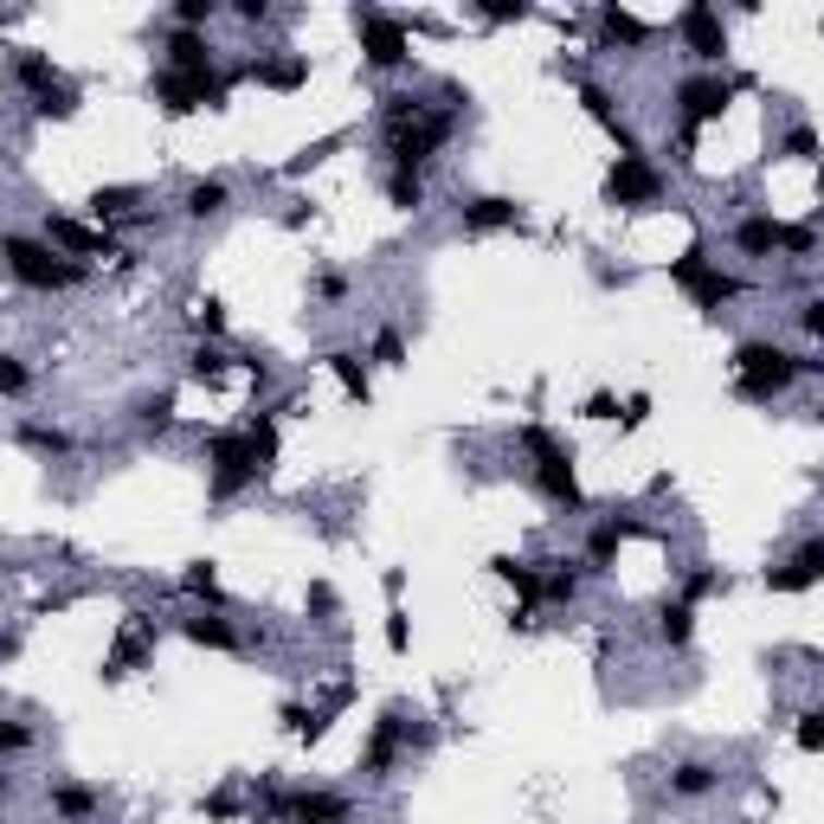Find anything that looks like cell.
Listing matches in <instances>:
<instances>
[{
  "mask_svg": "<svg viewBox=\"0 0 824 824\" xmlns=\"http://www.w3.org/2000/svg\"><path fill=\"white\" fill-rule=\"evenodd\" d=\"M670 792H683V799H702V792H715V766H708V760H683V766L670 773Z\"/></svg>",
  "mask_w": 824,
  "mask_h": 824,
  "instance_id": "4316f807",
  "label": "cell"
},
{
  "mask_svg": "<svg viewBox=\"0 0 824 824\" xmlns=\"http://www.w3.org/2000/svg\"><path fill=\"white\" fill-rule=\"evenodd\" d=\"M677 33L689 39V52L702 59V65H715V59H728V26H722V13L715 7H683V20H677Z\"/></svg>",
  "mask_w": 824,
  "mask_h": 824,
  "instance_id": "7c38bea8",
  "label": "cell"
},
{
  "mask_svg": "<svg viewBox=\"0 0 824 824\" xmlns=\"http://www.w3.org/2000/svg\"><path fill=\"white\" fill-rule=\"evenodd\" d=\"M33 748V728L26 722H0V754H26Z\"/></svg>",
  "mask_w": 824,
  "mask_h": 824,
  "instance_id": "c3c4849f",
  "label": "cell"
},
{
  "mask_svg": "<svg viewBox=\"0 0 824 824\" xmlns=\"http://www.w3.org/2000/svg\"><path fill=\"white\" fill-rule=\"evenodd\" d=\"M387 201L400 206V213L425 206V181H419V174H407V168H393V174H387Z\"/></svg>",
  "mask_w": 824,
  "mask_h": 824,
  "instance_id": "d6a6232c",
  "label": "cell"
},
{
  "mask_svg": "<svg viewBox=\"0 0 824 824\" xmlns=\"http://www.w3.org/2000/svg\"><path fill=\"white\" fill-rule=\"evenodd\" d=\"M283 819L296 824H348V799L342 792H283V799H271Z\"/></svg>",
  "mask_w": 824,
  "mask_h": 824,
  "instance_id": "9a60e30c",
  "label": "cell"
},
{
  "mask_svg": "<svg viewBox=\"0 0 824 824\" xmlns=\"http://www.w3.org/2000/svg\"><path fill=\"white\" fill-rule=\"evenodd\" d=\"M336 142H342V136H323V142H316V148H303V155L290 161V174H303V168H316V161H329V155H336Z\"/></svg>",
  "mask_w": 824,
  "mask_h": 824,
  "instance_id": "f907efd6",
  "label": "cell"
},
{
  "mask_svg": "<svg viewBox=\"0 0 824 824\" xmlns=\"http://www.w3.org/2000/svg\"><path fill=\"white\" fill-rule=\"evenodd\" d=\"M142 432H168L174 425V393H155V400H142Z\"/></svg>",
  "mask_w": 824,
  "mask_h": 824,
  "instance_id": "f35d334b",
  "label": "cell"
},
{
  "mask_svg": "<svg viewBox=\"0 0 824 824\" xmlns=\"http://www.w3.org/2000/svg\"><path fill=\"white\" fill-rule=\"evenodd\" d=\"M0 799H7V786H0Z\"/></svg>",
  "mask_w": 824,
  "mask_h": 824,
  "instance_id": "6125c7cd",
  "label": "cell"
},
{
  "mask_svg": "<svg viewBox=\"0 0 824 824\" xmlns=\"http://www.w3.org/2000/svg\"><path fill=\"white\" fill-rule=\"evenodd\" d=\"M136 206H142L136 187H97V194H90V213H97V219H123V213H136Z\"/></svg>",
  "mask_w": 824,
  "mask_h": 824,
  "instance_id": "f1b7e54d",
  "label": "cell"
},
{
  "mask_svg": "<svg viewBox=\"0 0 824 824\" xmlns=\"http://www.w3.org/2000/svg\"><path fill=\"white\" fill-rule=\"evenodd\" d=\"M316 296H329V303H336V296H348V277H342V271L316 277Z\"/></svg>",
  "mask_w": 824,
  "mask_h": 824,
  "instance_id": "11a10c76",
  "label": "cell"
},
{
  "mask_svg": "<svg viewBox=\"0 0 824 824\" xmlns=\"http://www.w3.org/2000/svg\"><path fill=\"white\" fill-rule=\"evenodd\" d=\"M819 573H824V542H805L786 567H766V586L773 593H805V586H819Z\"/></svg>",
  "mask_w": 824,
  "mask_h": 824,
  "instance_id": "2e32d148",
  "label": "cell"
},
{
  "mask_svg": "<svg viewBox=\"0 0 824 824\" xmlns=\"http://www.w3.org/2000/svg\"><path fill=\"white\" fill-rule=\"evenodd\" d=\"M245 77H258V84H271V90H296V84H310V59H303V52H277V59H258Z\"/></svg>",
  "mask_w": 824,
  "mask_h": 824,
  "instance_id": "ac0fdd59",
  "label": "cell"
},
{
  "mask_svg": "<svg viewBox=\"0 0 824 824\" xmlns=\"http://www.w3.org/2000/svg\"><path fill=\"white\" fill-rule=\"evenodd\" d=\"M586 419H618V400L613 393H593V400H586Z\"/></svg>",
  "mask_w": 824,
  "mask_h": 824,
  "instance_id": "9f6ffc18",
  "label": "cell"
},
{
  "mask_svg": "<svg viewBox=\"0 0 824 824\" xmlns=\"http://www.w3.org/2000/svg\"><path fill=\"white\" fill-rule=\"evenodd\" d=\"M155 97H161V110H168V117L219 110V104H226V77H219V71H194V77H181V71H161V77H155Z\"/></svg>",
  "mask_w": 824,
  "mask_h": 824,
  "instance_id": "52a82bcc",
  "label": "cell"
},
{
  "mask_svg": "<svg viewBox=\"0 0 824 824\" xmlns=\"http://www.w3.org/2000/svg\"><path fill=\"white\" fill-rule=\"evenodd\" d=\"M735 245H741L748 258H773V252H779V219H773V213H748V219L735 226Z\"/></svg>",
  "mask_w": 824,
  "mask_h": 824,
  "instance_id": "ffe728a7",
  "label": "cell"
},
{
  "mask_svg": "<svg viewBox=\"0 0 824 824\" xmlns=\"http://www.w3.org/2000/svg\"><path fill=\"white\" fill-rule=\"evenodd\" d=\"M20 445H33V451H46V458H65L71 438L59 425H20Z\"/></svg>",
  "mask_w": 824,
  "mask_h": 824,
  "instance_id": "8d00e7d4",
  "label": "cell"
},
{
  "mask_svg": "<svg viewBox=\"0 0 824 824\" xmlns=\"http://www.w3.org/2000/svg\"><path fill=\"white\" fill-rule=\"evenodd\" d=\"M245 445H252V471L265 477V471H271V464H277V419H271V412H258V419H252V432H245Z\"/></svg>",
  "mask_w": 824,
  "mask_h": 824,
  "instance_id": "d4e9b609",
  "label": "cell"
},
{
  "mask_svg": "<svg viewBox=\"0 0 824 824\" xmlns=\"http://www.w3.org/2000/svg\"><path fill=\"white\" fill-rule=\"evenodd\" d=\"M715 593H728V573H715V567H695L683 580V606H695V599H715Z\"/></svg>",
  "mask_w": 824,
  "mask_h": 824,
  "instance_id": "74e56055",
  "label": "cell"
},
{
  "mask_svg": "<svg viewBox=\"0 0 824 824\" xmlns=\"http://www.w3.org/2000/svg\"><path fill=\"white\" fill-rule=\"evenodd\" d=\"M148 657H155V618L136 613L123 631H117V644H110V657H104V677H110V683H123V677H136Z\"/></svg>",
  "mask_w": 824,
  "mask_h": 824,
  "instance_id": "8fae6325",
  "label": "cell"
},
{
  "mask_svg": "<svg viewBox=\"0 0 824 824\" xmlns=\"http://www.w3.org/2000/svg\"><path fill=\"white\" fill-rule=\"evenodd\" d=\"M0 258H7V271L20 277L26 290H71L84 277V265L59 258L46 239H0Z\"/></svg>",
  "mask_w": 824,
  "mask_h": 824,
  "instance_id": "277c9868",
  "label": "cell"
},
{
  "mask_svg": "<svg viewBox=\"0 0 824 824\" xmlns=\"http://www.w3.org/2000/svg\"><path fill=\"white\" fill-rule=\"evenodd\" d=\"M187 374H194V380H219V374H226V354H219L213 342H201L194 354H187Z\"/></svg>",
  "mask_w": 824,
  "mask_h": 824,
  "instance_id": "ab89813d",
  "label": "cell"
},
{
  "mask_svg": "<svg viewBox=\"0 0 824 824\" xmlns=\"http://www.w3.org/2000/svg\"><path fill=\"white\" fill-rule=\"evenodd\" d=\"M201 812H206V819H232V812H239V805H232V799H226V792H213V799H206Z\"/></svg>",
  "mask_w": 824,
  "mask_h": 824,
  "instance_id": "91938a15",
  "label": "cell"
},
{
  "mask_svg": "<svg viewBox=\"0 0 824 824\" xmlns=\"http://www.w3.org/2000/svg\"><path fill=\"white\" fill-rule=\"evenodd\" d=\"M477 13L489 20V26H509V20H529V7H522V0H483Z\"/></svg>",
  "mask_w": 824,
  "mask_h": 824,
  "instance_id": "bcb514c9",
  "label": "cell"
},
{
  "mask_svg": "<svg viewBox=\"0 0 824 824\" xmlns=\"http://www.w3.org/2000/svg\"><path fill=\"white\" fill-rule=\"evenodd\" d=\"M213 13H219V0H174V20H181V33H201Z\"/></svg>",
  "mask_w": 824,
  "mask_h": 824,
  "instance_id": "60d3db41",
  "label": "cell"
},
{
  "mask_svg": "<svg viewBox=\"0 0 824 824\" xmlns=\"http://www.w3.org/2000/svg\"><path fill=\"white\" fill-rule=\"evenodd\" d=\"M20 387H26V361L0 354V393H20Z\"/></svg>",
  "mask_w": 824,
  "mask_h": 824,
  "instance_id": "816d5d0a",
  "label": "cell"
},
{
  "mask_svg": "<svg viewBox=\"0 0 824 824\" xmlns=\"http://www.w3.org/2000/svg\"><path fill=\"white\" fill-rule=\"evenodd\" d=\"M400 748H407V715H400V708H387V715L374 722V735H367L361 773H367V779H387V773H393V760H400Z\"/></svg>",
  "mask_w": 824,
  "mask_h": 824,
  "instance_id": "4fadbf2b",
  "label": "cell"
},
{
  "mask_svg": "<svg viewBox=\"0 0 824 824\" xmlns=\"http://www.w3.org/2000/svg\"><path fill=\"white\" fill-rule=\"evenodd\" d=\"M542 599H554V606H573L580 599V573L567 560H554V573H542Z\"/></svg>",
  "mask_w": 824,
  "mask_h": 824,
  "instance_id": "f546056e",
  "label": "cell"
},
{
  "mask_svg": "<svg viewBox=\"0 0 824 824\" xmlns=\"http://www.w3.org/2000/svg\"><path fill=\"white\" fill-rule=\"evenodd\" d=\"M799 323H805V336H824V296H812V303L799 310Z\"/></svg>",
  "mask_w": 824,
  "mask_h": 824,
  "instance_id": "db71d44e",
  "label": "cell"
},
{
  "mask_svg": "<svg viewBox=\"0 0 824 824\" xmlns=\"http://www.w3.org/2000/svg\"><path fill=\"white\" fill-rule=\"evenodd\" d=\"M354 33H361V52H367V65L374 71L407 65V52H412V26L407 20H387V13L361 7V13H354Z\"/></svg>",
  "mask_w": 824,
  "mask_h": 824,
  "instance_id": "ba28073f",
  "label": "cell"
},
{
  "mask_svg": "<svg viewBox=\"0 0 824 824\" xmlns=\"http://www.w3.org/2000/svg\"><path fill=\"white\" fill-rule=\"evenodd\" d=\"M779 252L812 258V252H819V232H812V226H779Z\"/></svg>",
  "mask_w": 824,
  "mask_h": 824,
  "instance_id": "b9f144b4",
  "label": "cell"
},
{
  "mask_svg": "<svg viewBox=\"0 0 824 824\" xmlns=\"http://www.w3.org/2000/svg\"><path fill=\"white\" fill-rule=\"evenodd\" d=\"M618 419H625V425H644V419H651V400H644V393H638V400H625Z\"/></svg>",
  "mask_w": 824,
  "mask_h": 824,
  "instance_id": "680465c9",
  "label": "cell"
},
{
  "mask_svg": "<svg viewBox=\"0 0 824 824\" xmlns=\"http://www.w3.org/2000/svg\"><path fill=\"white\" fill-rule=\"evenodd\" d=\"M779 148H786L792 161H812V155H819V130H812V123H799V130H786V142H779Z\"/></svg>",
  "mask_w": 824,
  "mask_h": 824,
  "instance_id": "7bdbcfd3",
  "label": "cell"
},
{
  "mask_svg": "<svg viewBox=\"0 0 824 824\" xmlns=\"http://www.w3.org/2000/svg\"><path fill=\"white\" fill-rule=\"evenodd\" d=\"M451 130H458V110H419L412 123H393L387 130V155H393V168H407V174H419L445 142H451Z\"/></svg>",
  "mask_w": 824,
  "mask_h": 824,
  "instance_id": "3957f363",
  "label": "cell"
},
{
  "mask_svg": "<svg viewBox=\"0 0 824 824\" xmlns=\"http://www.w3.org/2000/svg\"><path fill=\"white\" fill-rule=\"evenodd\" d=\"M509 226H522V213H516V201H502V194H483V201H464V232H509Z\"/></svg>",
  "mask_w": 824,
  "mask_h": 824,
  "instance_id": "e0dca14e",
  "label": "cell"
},
{
  "mask_svg": "<svg viewBox=\"0 0 824 824\" xmlns=\"http://www.w3.org/2000/svg\"><path fill=\"white\" fill-rule=\"evenodd\" d=\"M689 631H695V613H689L683 599H677V606H664V613H657V638H664V644H670V651H683V644H689Z\"/></svg>",
  "mask_w": 824,
  "mask_h": 824,
  "instance_id": "83f0119b",
  "label": "cell"
},
{
  "mask_svg": "<svg viewBox=\"0 0 824 824\" xmlns=\"http://www.w3.org/2000/svg\"><path fill=\"white\" fill-rule=\"evenodd\" d=\"M606 201L613 206H657L664 201V174L644 155H618L613 174H606Z\"/></svg>",
  "mask_w": 824,
  "mask_h": 824,
  "instance_id": "30bf717a",
  "label": "cell"
},
{
  "mask_svg": "<svg viewBox=\"0 0 824 824\" xmlns=\"http://www.w3.org/2000/svg\"><path fill=\"white\" fill-rule=\"evenodd\" d=\"M489 567H496V573H502V580L516 586V599H522V613H535V606H542V573H535L529 560H516V554H496Z\"/></svg>",
  "mask_w": 824,
  "mask_h": 824,
  "instance_id": "44dd1931",
  "label": "cell"
},
{
  "mask_svg": "<svg viewBox=\"0 0 824 824\" xmlns=\"http://www.w3.org/2000/svg\"><path fill=\"white\" fill-rule=\"evenodd\" d=\"M522 451L535 458V489L560 502V509H580L586 496H580V477H573V451L554 438L548 425H522Z\"/></svg>",
  "mask_w": 824,
  "mask_h": 824,
  "instance_id": "7a4b0ae2",
  "label": "cell"
},
{
  "mask_svg": "<svg viewBox=\"0 0 824 824\" xmlns=\"http://www.w3.org/2000/svg\"><path fill=\"white\" fill-rule=\"evenodd\" d=\"M799 748H805V754H819V748H824V715H819V708H805V715H799Z\"/></svg>",
  "mask_w": 824,
  "mask_h": 824,
  "instance_id": "7dc6e473",
  "label": "cell"
},
{
  "mask_svg": "<svg viewBox=\"0 0 824 824\" xmlns=\"http://www.w3.org/2000/svg\"><path fill=\"white\" fill-rule=\"evenodd\" d=\"M194 329H201V336H219V329H226V303H219V296H201V303H194Z\"/></svg>",
  "mask_w": 824,
  "mask_h": 824,
  "instance_id": "f6af8a7d",
  "label": "cell"
},
{
  "mask_svg": "<svg viewBox=\"0 0 824 824\" xmlns=\"http://www.w3.org/2000/svg\"><path fill=\"white\" fill-rule=\"evenodd\" d=\"M13 651H20V638H0V664H13Z\"/></svg>",
  "mask_w": 824,
  "mask_h": 824,
  "instance_id": "94428289",
  "label": "cell"
},
{
  "mask_svg": "<svg viewBox=\"0 0 824 824\" xmlns=\"http://www.w3.org/2000/svg\"><path fill=\"white\" fill-rule=\"evenodd\" d=\"M819 367H824L819 354H786L773 342H741L735 348V393L748 407H773L799 374H819Z\"/></svg>",
  "mask_w": 824,
  "mask_h": 824,
  "instance_id": "6da1fadb",
  "label": "cell"
},
{
  "mask_svg": "<svg viewBox=\"0 0 824 824\" xmlns=\"http://www.w3.org/2000/svg\"><path fill=\"white\" fill-rule=\"evenodd\" d=\"M168 71H181V77L213 71V46H206V33H174V39H168Z\"/></svg>",
  "mask_w": 824,
  "mask_h": 824,
  "instance_id": "7402d4cb",
  "label": "cell"
},
{
  "mask_svg": "<svg viewBox=\"0 0 824 824\" xmlns=\"http://www.w3.org/2000/svg\"><path fill=\"white\" fill-rule=\"evenodd\" d=\"M631 535H644V522H599L593 542H586V567L606 573V567L618 560V542H631Z\"/></svg>",
  "mask_w": 824,
  "mask_h": 824,
  "instance_id": "d6986e66",
  "label": "cell"
},
{
  "mask_svg": "<svg viewBox=\"0 0 824 824\" xmlns=\"http://www.w3.org/2000/svg\"><path fill=\"white\" fill-rule=\"evenodd\" d=\"M606 33H613L618 46H644V39H651V26H644L638 13H625V7H606Z\"/></svg>",
  "mask_w": 824,
  "mask_h": 824,
  "instance_id": "836d02e7",
  "label": "cell"
},
{
  "mask_svg": "<svg viewBox=\"0 0 824 824\" xmlns=\"http://www.w3.org/2000/svg\"><path fill=\"white\" fill-rule=\"evenodd\" d=\"M52 812H59V819H90V812H97V792H90V786H59V792H52Z\"/></svg>",
  "mask_w": 824,
  "mask_h": 824,
  "instance_id": "e575fe53",
  "label": "cell"
},
{
  "mask_svg": "<svg viewBox=\"0 0 824 824\" xmlns=\"http://www.w3.org/2000/svg\"><path fill=\"white\" fill-rule=\"evenodd\" d=\"M206 471H213V496H219V502H226V496H239L245 483H258L245 432H213V438H206Z\"/></svg>",
  "mask_w": 824,
  "mask_h": 824,
  "instance_id": "9c48e42d",
  "label": "cell"
},
{
  "mask_svg": "<svg viewBox=\"0 0 824 824\" xmlns=\"http://www.w3.org/2000/svg\"><path fill=\"white\" fill-rule=\"evenodd\" d=\"M374 361H380V367H400V361H407V336H400V329H380V336H374Z\"/></svg>",
  "mask_w": 824,
  "mask_h": 824,
  "instance_id": "ee69618b",
  "label": "cell"
},
{
  "mask_svg": "<svg viewBox=\"0 0 824 824\" xmlns=\"http://www.w3.org/2000/svg\"><path fill=\"white\" fill-rule=\"evenodd\" d=\"M677 104H683V136H677V148H683V161H689L695 130L715 123V117L735 104V84H728V77H683V84H677Z\"/></svg>",
  "mask_w": 824,
  "mask_h": 824,
  "instance_id": "8992f818",
  "label": "cell"
},
{
  "mask_svg": "<svg viewBox=\"0 0 824 824\" xmlns=\"http://www.w3.org/2000/svg\"><path fill=\"white\" fill-rule=\"evenodd\" d=\"M580 104H586V110H593V117H599L606 130L618 123V117H613V104H606V90H599V84H580Z\"/></svg>",
  "mask_w": 824,
  "mask_h": 824,
  "instance_id": "681fc988",
  "label": "cell"
},
{
  "mask_svg": "<svg viewBox=\"0 0 824 824\" xmlns=\"http://www.w3.org/2000/svg\"><path fill=\"white\" fill-rule=\"evenodd\" d=\"M181 631H187L194 644H206V651H239V631H232L226 618H213V613H194Z\"/></svg>",
  "mask_w": 824,
  "mask_h": 824,
  "instance_id": "cb8c5ba5",
  "label": "cell"
},
{
  "mask_svg": "<svg viewBox=\"0 0 824 824\" xmlns=\"http://www.w3.org/2000/svg\"><path fill=\"white\" fill-rule=\"evenodd\" d=\"M46 245L52 252H104V258H123L110 226H77V219H46Z\"/></svg>",
  "mask_w": 824,
  "mask_h": 824,
  "instance_id": "5bb4252c",
  "label": "cell"
},
{
  "mask_svg": "<svg viewBox=\"0 0 824 824\" xmlns=\"http://www.w3.org/2000/svg\"><path fill=\"white\" fill-rule=\"evenodd\" d=\"M33 110H39L46 123H65V117H77V90H71L65 77H59V84H52L46 97H33Z\"/></svg>",
  "mask_w": 824,
  "mask_h": 824,
  "instance_id": "4dcf8cb0",
  "label": "cell"
},
{
  "mask_svg": "<svg viewBox=\"0 0 824 824\" xmlns=\"http://www.w3.org/2000/svg\"><path fill=\"white\" fill-rule=\"evenodd\" d=\"M670 277H677V283L689 290V303H695V310H708V316H715L722 303H735V296H741V277L715 271V265H708V258H702L695 245H689L683 258H670Z\"/></svg>",
  "mask_w": 824,
  "mask_h": 824,
  "instance_id": "5b68a950",
  "label": "cell"
},
{
  "mask_svg": "<svg viewBox=\"0 0 824 824\" xmlns=\"http://www.w3.org/2000/svg\"><path fill=\"white\" fill-rule=\"evenodd\" d=\"M181 586H187L194 599H206V606H219V573H213V560H187Z\"/></svg>",
  "mask_w": 824,
  "mask_h": 824,
  "instance_id": "d590c367",
  "label": "cell"
},
{
  "mask_svg": "<svg viewBox=\"0 0 824 824\" xmlns=\"http://www.w3.org/2000/svg\"><path fill=\"white\" fill-rule=\"evenodd\" d=\"M310 613L329 625V618H336V586H323V580H316V586H310Z\"/></svg>",
  "mask_w": 824,
  "mask_h": 824,
  "instance_id": "f5cc1de1",
  "label": "cell"
},
{
  "mask_svg": "<svg viewBox=\"0 0 824 824\" xmlns=\"http://www.w3.org/2000/svg\"><path fill=\"white\" fill-rule=\"evenodd\" d=\"M187 213L194 219H219L226 213V181H194L187 187Z\"/></svg>",
  "mask_w": 824,
  "mask_h": 824,
  "instance_id": "1f68e13d",
  "label": "cell"
},
{
  "mask_svg": "<svg viewBox=\"0 0 824 824\" xmlns=\"http://www.w3.org/2000/svg\"><path fill=\"white\" fill-rule=\"evenodd\" d=\"M329 367H336V380L348 387V400H361V407L374 400V387H367V367H361V354H348V348H336V354H329Z\"/></svg>",
  "mask_w": 824,
  "mask_h": 824,
  "instance_id": "484cf974",
  "label": "cell"
},
{
  "mask_svg": "<svg viewBox=\"0 0 824 824\" xmlns=\"http://www.w3.org/2000/svg\"><path fill=\"white\" fill-rule=\"evenodd\" d=\"M387 644L407 651V613H387Z\"/></svg>",
  "mask_w": 824,
  "mask_h": 824,
  "instance_id": "6f0895ef",
  "label": "cell"
},
{
  "mask_svg": "<svg viewBox=\"0 0 824 824\" xmlns=\"http://www.w3.org/2000/svg\"><path fill=\"white\" fill-rule=\"evenodd\" d=\"M13 77H20V90H33V97H46L52 84H59V71L46 52H13Z\"/></svg>",
  "mask_w": 824,
  "mask_h": 824,
  "instance_id": "603a6c76",
  "label": "cell"
}]
</instances>
